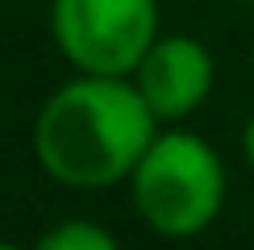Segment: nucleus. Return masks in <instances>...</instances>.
<instances>
[{"mask_svg": "<svg viewBox=\"0 0 254 250\" xmlns=\"http://www.w3.org/2000/svg\"><path fill=\"white\" fill-rule=\"evenodd\" d=\"M158 117L129 75H88L50 92L34 121L42 171L67 188H109L133 175Z\"/></svg>", "mask_w": 254, "mask_h": 250, "instance_id": "f257e3e1", "label": "nucleus"}, {"mask_svg": "<svg viewBox=\"0 0 254 250\" xmlns=\"http://www.w3.org/2000/svg\"><path fill=\"white\" fill-rule=\"evenodd\" d=\"M225 163L200 133H154L129 175L133 208L154 234L184 242L204 234L225 208Z\"/></svg>", "mask_w": 254, "mask_h": 250, "instance_id": "f03ea898", "label": "nucleus"}, {"mask_svg": "<svg viewBox=\"0 0 254 250\" xmlns=\"http://www.w3.org/2000/svg\"><path fill=\"white\" fill-rule=\"evenodd\" d=\"M59 55L88 75H133L158 38V0H50Z\"/></svg>", "mask_w": 254, "mask_h": 250, "instance_id": "7ed1b4c3", "label": "nucleus"}, {"mask_svg": "<svg viewBox=\"0 0 254 250\" xmlns=\"http://www.w3.org/2000/svg\"><path fill=\"white\" fill-rule=\"evenodd\" d=\"M213 55L188 34H158L142 62L133 67V83L154 109L158 121H179L196 113L213 92Z\"/></svg>", "mask_w": 254, "mask_h": 250, "instance_id": "20e7f679", "label": "nucleus"}, {"mask_svg": "<svg viewBox=\"0 0 254 250\" xmlns=\"http://www.w3.org/2000/svg\"><path fill=\"white\" fill-rule=\"evenodd\" d=\"M34 250H121L117 238L109 234L96 221H83V217H71V221L50 225L46 234L38 238Z\"/></svg>", "mask_w": 254, "mask_h": 250, "instance_id": "39448f33", "label": "nucleus"}, {"mask_svg": "<svg viewBox=\"0 0 254 250\" xmlns=\"http://www.w3.org/2000/svg\"><path fill=\"white\" fill-rule=\"evenodd\" d=\"M242 150H246V163H250V171H254V113H250L246 129H242Z\"/></svg>", "mask_w": 254, "mask_h": 250, "instance_id": "423d86ee", "label": "nucleus"}, {"mask_svg": "<svg viewBox=\"0 0 254 250\" xmlns=\"http://www.w3.org/2000/svg\"><path fill=\"white\" fill-rule=\"evenodd\" d=\"M0 250H25V246H13V242H0Z\"/></svg>", "mask_w": 254, "mask_h": 250, "instance_id": "0eeeda50", "label": "nucleus"}, {"mask_svg": "<svg viewBox=\"0 0 254 250\" xmlns=\"http://www.w3.org/2000/svg\"><path fill=\"white\" fill-rule=\"evenodd\" d=\"M250 67H254V50H250Z\"/></svg>", "mask_w": 254, "mask_h": 250, "instance_id": "6e6552de", "label": "nucleus"}]
</instances>
